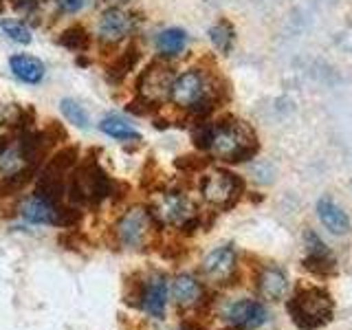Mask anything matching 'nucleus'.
<instances>
[{"mask_svg": "<svg viewBox=\"0 0 352 330\" xmlns=\"http://www.w3.org/2000/svg\"><path fill=\"white\" fill-rule=\"evenodd\" d=\"M102 132H106L108 137H113L117 141H124V143H130V141H141V135L139 130H135L126 119H121L117 115H110L106 117L102 124H99Z\"/></svg>", "mask_w": 352, "mask_h": 330, "instance_id": "nucleus-21", "label": "nucleus"}, {"mask_svg": "<svg viewBox=\"0 0 352 330\" xmlns=\"http://www.w3.org/2000/svg\"><path fill=\"white\" fill-rule=\"evenodd\" d=\"M143 289H146V282H143L139 275H135L132 280L126 282V291H124V300L130 306H141L143 300Z\"/></svg>", "mask_w": 352, "mask_h": 330, "instance_id": "nucleus-28", "label": "nucleus"}, {"mask_svg": "<svg viewBox=\"0 0 352 330\" xmlns=\"http://www.w3.org/2000/svg\"><path fill=\"white\" fill-rule=\"evenodd\" d=\"M212 132H214V124H207V121H198L192 128V141L196 148L201 150H209V143H212Z\"/></svg>", "mask_w": 352, "mask_h": 330, "instance_id": "nucleus-27", "label": "nucleus"}, {"mask_svg": "<svg viewBox=\"0 0 352 330\" xmlns=\"http://www.w3.org/2000/svg\"><path fill=\"white\" fill-rule=\"evenodd\" d=\"M304 269L311 271L319 278H328L337 271V260L324 245V240L313 231H306V256H304Z\"/></svg>", "mask_w": 352, "mask_h": 330, "instance_id": "nucleus-10", "label": "nucleus"}, {"mask_svg": "<svg viewBox=\"0 0 352 330\" xmlns=\"http://www.w3.org/2000/svg\"><path fill=\"white\" fill-rule=\"evenodd\" d=\"M113 179L104 172L97 159H84L82 165H75L69 183V201L73 205L97 207L104 198L110 196Z\"/></svg>", "mask_w": 352, "mask_h": 330, "instance_id": "nucleus-2", "label": "nucleus"}, {"mask_svg": "<svg viewBox=\"0 0 352 330\" xmlns=\"http://www.w3.org/2000/svg\"><path fill=\"white\" fill-rule=\"evenodd\" d=\"M258 150H260L258 137L247 121L227 117L223 121H218V124H214L209 152H212L216 159L229 161V163H242L256 157Z\"/></svg>", "mask_w": 352, "mask_h": 330, "instance_id": "nucleus-1", "label": "nucleus"}, {"mask_svg": "<svg viewBox=\"0 0 352 330\" xmlns=\"http://www.w3.org/2000/svg\"><path fill=\"white\" fill-rule=\"evenodd\" d=\"M172 295H174V302L179 306L192 308L203 302L205 289L196 278H192V275H179V278L172 282Z\"/></svg>", "mask_w": 352, "mask_h": 330, "instance_id": "nucleus-17", "label": "nucleus"}, {"mask_svg": "<svg viewBox=\"0 0 352 330\" xmlns=\"http://www.w3.org/2000/svg\"><path fill=\"white\" fill-rule=\"evenodd\" d=\"M9 69L20 82H25V84H40L42 77H44V64L38 58H33V55H25V53L11 55Z\"/></svg>", "mask_w": 352, "mask_h": 330, "instance_id": "nucleus-18", "label": "nucleus"}, {"mask_svg": "<svg viewBox=\"0 0 352 330\" xmlns=\"http://www.w3.org/2000/svg\"><path fill=\"white\" fill-rule=\"evenodd\" d=\"M289 291V280H286V273L275 267V264H269V267H262L260 275H258V293L269 302H280L282 297Z\"/></svg>", "mask_w": 352, "mask_h": 330, "instance_id": "nucleus-13", "label": "nucleus"}, {"mask_svg": "<svg viewBox=\"0 0 352 330\" xmlns=\"http://www.w3.org/2000/svg\"><path fill=\"white\" fill-rule=\"evenodd\" d=\"M286 308H289L293 324L302 330L322 328L335 315L333 297H330L326 289H319V286L300 289L293 295V300H289V306Z\"/></svg>", "mask_w": 352, "mask_h": 330, "instance_id": "nucleus-3", "label": "nucleus"}, {"mask_svg": "<svg viewBox=\"0 0 352 330\" xmlns=\"http://www.w3.org/2000/svg\"><path fill=\"white\" fill-rule=\"evenodd\" d=\"M60 110H62V115L69 119L73 126L84 128V130L91 128V117H88L86 108L80 102H75V99H62Z\"/></svg>", "mask_w": 352, "mask_h": 330, "instance_id": "nucleus-25", "label": "nucleus"}, {"mask_svg": "<svg viewBox=\"0 0 352 330\" xmlns=\"http://www.w3.org/2000/svg\"><path fill=\"white\" fill-rule=\"evenodd\" d=\"M317 214H319V218H322V223L328 231H333V234H337V236L348 234L350 220H348L344 209H341V205H337L333 198H328V196L319 198Z\"/></svg>", "mask_w": 352, "mask_h": 330, "instance_id": "nucleus-16", "label": "nucleus"}, {"mask_svg": "<svg viewBox=\"0 0 352 330\" xmlns=\"http://www.w3.org/2000/svg\"><path fill=\"white\" fill-rule=\"evenodd\" d=\"M168 280L163 275H152L150 280H146V289H143V300L141 306L146 308V313L163 319L165 317V306H168Z\"/></svg>", "mask_w": 352, "mask_h": 330, "instance_id": "nucleus-12", "label": "nucleus"}, {"mask_svg": "<svg viewBox=\"0 0 352 330\" xmlns=\"http://www.w3.org/2000/svg\"><path fill=\"white\" fill-rule=\"evenodd\" d=\"M185 47H187V33L179 27L165 29L157 36V49L163 58H174V55L183 53Z\"/></svg>", "mask_w": 352, "mask_h": 330, "instance_id": "nucleus-20", "label": "nucleus"}, {"mask_svg": "<svg viewBox=\"0 0 352 330\" xmlns=\"http://www.w3.org/2000/svg\"><path fill=\"white\" fill-rule=\"evenodd\" d=\"M77 161H80V150H77L75 146L64 148L44 163V168L40 172V179H53V181L66 183V174H71L75 170Z\"/></svg>", "mask_w": 352, "mask_h": 330, "instance_id": "nucleus-15", "label": "nucleus"}, {"mask_svg": "<svg viewBox=\"0 0 352 330\" xmlns=\"http://www.w3.org/2000/svg\"><path fill=\"white\" fill-rule=\"evenodd\" d=\"M0 33L18 44H31L33 40L29 27L25 22H18V20H0Z\"/></svg>", "mask_w": 352, "mask_h": 330, "instance_id": "nucleus-26", "label": "nucleus"}, {"mask_svg": "<svg viewBox=\"0 0 352 330\" xmlns=\"http://www.w3.org/2000/svg\"><path fill=\"white\" fill-rule=\"evenodd\" d=\"M38 3H40V0H14V5L18 9H22V11H33L38 7Z\"/></svg>", "mask_w": 352, "mask_h": 330, "instance_id": "nucleus-32", "label": "nucleus"}, {"mask_svg": "<svg viewBox=\"0 0 352 330\" xmlns=\"http://www.w3.org/2000/svg\"><path fill=\"white\" fill-rule=\"evenodd\" d=\"M207 159L203 157H194V154H185V157H179L174 161V165L179 168L181 172H187V174H194V172H201L203 168H207Z\"/></svg>", "mask_w": 352, "mask_h": 330, "instance_id": "nucleus-29", "label": "nucleus"}, {"mask_svg": "<svg viewBox=\"0 0 352 330\" xmlns=\"http://www.w3.org/2000/svg\"><path fill=\"white\" fill-rule=\"evenodd\" d=\"M150 214L161 227H181L190 218H194L198 212L194 203L181 192H161L150 205Z\"/></svg>", "mask_w": 352, "mask_h": 330, "instance_id": "nucleus-7", "label": "nucleus"}, {"mask_svg": "<svg viewBox=\"0 0 352 330\" xmlns=\"http://www.w3.org/2000/svg\"><path fill=\"white\" fill-rule=\"evenodd\" d=\"M36 176V170H22L14 174H0V196H14L27 187V183Z\"/></svg>", "mask_w": 352, "mask_h": 330, "instance_id": "nucleus-24", "label": "nucleus"}, {"mask_svg": "<svg viewBox=\"0 0 352 330\" xmlns=\"http://www.w3.org/2000/svg\"><path fill=\"white\" fill-rule=\"evenodd\" d=\"M209 40H212V44L220 53L229 55L231 49H234V44H236V31H234V27H231V22L218 20L216 25L209 29Z\"/></svg>", "mask_w": 352, "mask_h": 330, "instance_id": "nucleus-23", "label": "nucleus"}, {"mask_svg": "<svg viewBox=\"0 0 352 330\" xmlns=\"http://www.w3.org/2000/svg\"><path fill=\"white\" fill-rule=\"evenodd\" d=\"M99 5L102 7H124V5H128V3H132V0H97Z\"/></svg>", "mask_w": 352, "mask_h": 330, "instance_id": "nucleus-33", "label": "nucleus"}, {"mask_svg": "<svg viewBox=\"0 0 352 330\" xmlns=\"http://www.w3.org/2000/svg\"><path fill=\"white\" fill-rule=\"evenodd\" d=\"M236 251L231 247H218L203 260V273L207 280L225 284L236 275Z\"/></svg>", "mask_w": 352, "mask_h": 330, "instance_id": "nucleus-11", "label": "nucleus"}, {"mask_svg": "<svg viewBox=\"0 0 352 330\" xmlns=\"http://www.w3.org/2000/svg\"><path fill=\"white\" fill-rule=\"evenodd\" d=\"M139 27V18L126 11L124 7H110L104 11L102 20H99V38L108 44H117L130 33H135Z\"/></svg>", "mask_w": 352, "mask_h": 330, "instance_id": "nucleus-8", "label": "nucleus"}, {"mask_svg": "<svg viewBox=\"0 0 352 330\" xmlns=\"http://www.w3.org/2000/svg\"><path fill=\"white\" fill-rule=\"evenodd\" d=\"M176 80L174 69L163 62H152L137 77V97L146 99L148 104L159 106L165 99H170L172 84Z\"/></svg>", "mask_w": 352, "mask_h": 330, "instance_id": "nucleus-6", "label": "nucleus"}, {"mask_svg": "<svg viewBox=\"0 0 352 330\" xmlns=\"http://www.w3.org/2000/svg\"><path fill=\"white\" fill-rule=\"evenodd\" d=\"M62 205H51L49 201H44L42 196L33 194L22 203L20 214L27 223H33V225H58V212Z\"/></svg>", "mask_w": 352, "mask_h": 330, "instance_id": "nucleus-14", "label": "nucleus"}, {"mask_svg": "<svg viewBox=\"0 0 352 330\" xmlns=\"http://www.w3.org/2000/svg\"><path fill=\"white\" fill-rule=\"evenodd\" d=\"M128 113H132V115H137V117H143V115H150V113H154L157 110V106H152V104H148L146 99H141V97H137L135 102H130L128 104Z\"/></svg>", "mask_w": 352, "mask_h": 330, "instance_id": "nucleus-30", "label": "nucleus"}, {"mask_svg": "<svg viewBox=\"0 0 352 330\" xmlns=\"http://www.w3.org/2000/svg\"><path fill=\"white\" fill-rule=\"evenodd\" d=\"M58 3L64 11H77L86 5V0H58Z\"/></svg>", "mask_w": 352, "mask_h": 330, "instance_id": "nucleus-31", "label": "nucleus"}, {"mask_svg": "<svg viewBox=\"0 0 352 330\" xmlns=\"http://www.w3.org/2000/svg\"><path fill=\"white\" fill-rule=\"evenodd\" d=\"M141 58V53H139V47L137 44H130V47L124 51V53H119L117 58L108 64V69H106V80L117 86L126 80V77L135 71V66Z\"/></svg>", "mask_w": 352, "mask_h": 330, "instance_id": "nucleus-19", "label": "nucleus"}, {"mask_svg": "<svg viewBox=\"0 0 352 330\" xmlns=\"http://www.w3.org/2000/svg\"><path fill=\"white\" fill-rule=\"evenodd\" d=\"M225 319L234 330H258L269 322V311L256 300H238L227 306Z\"/></svg>", "mask_w": 352, "mask_h": 330, "instance_id": "nucleus-9", "label": "nucleus"}, {"mask_svg": "<svg viewBox=\"0 0 352 330\" xmlns=\"http://www.w3.org/2000/svg\"><path fill=\"white\" fill-rule=\"evenodd\" d=\"M159 229L163 227L152 218L150 209L135 207V209H130L126 216H121V220L115 227V234L124 247L143 249L152 240L154 231H159Z\"/></svg>", "mask_w": 352, "mask_h": 330, "instance_id": "nucleus-5", "label": "nucleus"}, {"mask_svg": "<svg viewBox=\"0 0 352 330\" xmlns=\"http://www.w3.org/2000/svg\"><path fill=\"white\" fill-rule=\"evenodd\" d=\"M242 192H245L242 179L227 170H212L201 181L203 198L212 207L220 209V212H227V209L234 207L240 201Z\"/></svg>", "mask_w": 352, "mask_h": 330, "instance_id": "nucleus-4", "label": "nucleus"}, {"mask_svg": "<svg viewBox=\"0 0 352 330\" xmlns=\"http://www.w3.org/2000/svg\"><path fill=\"white\" fill-rule=\"evenodd\" d=\"M58 44L73 53H86L91 49V36L82 25H71L60 33Z\"/></svg>", "mask_w": 352, "mask_h": 330, "instance_id": "nucleus-22", "label": "nucleus"}]
</instances>
